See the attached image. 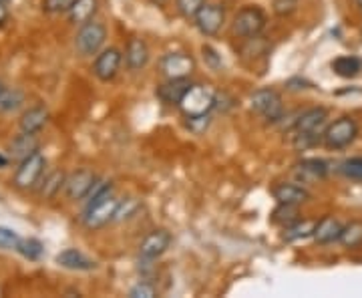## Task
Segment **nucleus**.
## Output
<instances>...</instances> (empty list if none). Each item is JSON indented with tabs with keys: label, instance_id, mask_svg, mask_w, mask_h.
Returning a JSON list of instances; mask_svg holds the SVG:
<instances>
[{
	"label": "nucleus",
	"instance_id": "f257e3e1",
	"mask_svg": "<svg viewBox=\"0 0 362 298\" xmlns=\"http://www.w3.org/2000/svg\"><path fill=\"white\" fill-rule=\"evenodd\" d=\"M117 206H119V200L113 195L111 188H109L107 192H103V194L97 195V197L89 200L87 210H85V216H83L85 228H89V230H99V228L107 226L109 222H113Z\"/></svg>",
	"mask_w": 362,
	"mask_h": 298
},
{
	"label": "nucleus",
	"instance_id": "f03ea898",
	"mask_svg": "<svg viewBox=\"0 0 362 298\" xmlns=\"http://www.w3.org/2000/svg\"><path fill=\"white\" fill-rule=\"evenodd\" d=\"M218 93L209 85H192L181 99L180 109L185 117L209 115V111L216 107Z\"/></svg>",
	"mask_w": 362,
	"mask_h": 298
},
{
	"label": "nucleus",
	"instance_id": "7ed1b4c3",
	"mask_svg": "<svg viewBox=\"0 0 362 298\" xmlns=\"http://www.w3.org/2000/svg\"><path fill=\"white\" fill-rule=\"evenodd\" d=\"M356 135H358L356 121L352 117H340L326 127L322 142L328 149H344L356 139Z\"/></svg>",
	"mask_w": 362,
	"mask_h": 298
},
{
	"label": "nucleus",
	"instance_id": "20e7f679",
	"mask_svg": "<svg viewBox=\"0 0 362 298\" xmlns=\"http://www.w3.org/2000/svg\"><path fill=\"white\" fill-rule=\"evenodd\" d=\"M266 26V14L258 6H246L235 14L232 23V33L240 39H256Z\"/></svg>",
	"mask_w": 362,
	"mask_h": 298
},
{
	"label": "nucleus",
	"instance_id": "39448f33",
	"mask_svg": "<svg viewBox=\"0 0 362 298\" xmlns=\"http://www.w3.org/2000/svg\"><path fill=\"white\" fill-rule=\"evenodd\" d=\"M45 168H47V161H45V157L40 156V151L25 157L23 161H18V168H16V173H14V185L18 190L35 188L40 182Z\"/></svg>",
	"mask_w": 362,
	"mask_h": 298
},
{
	"label": "nucleus",
	"instance_id": "423d86ee",
	"mask_svg": "<svg viewBox=\"0 0 362 298\" xmlns=\"http://www.w3.org/2000/svg\"><path fill=\"white\" fill-rule=\"evenodd\" d=\"M252 109L262 115L264 119H268L272 123L280 121L284 115V105H282V97L278 95V91L274 89H258V91L252 95L250 99Z\"/></svg>",
	"mask_w": 362,
	"mask_h": 298
},
{
	"label": "nucleus",
	"instance_id": "0eeeda50",
	"mask_svg": "<svg viewBox=\"0 0 362 298\" xmlns=\"http://www.w3.org/2000/svg\"><path fill=\"white\" fill-rule=\"evenodd\" d=\"M105 39H107V28L101 23H95L89 21L85 25H81L78 28L77 37H75V47L81 55L90 57V55H97L99 49L103 47Z\"/></svg>",
	"mask_w": 362,
	"mask_h": 298
},
{
	"label": "nucleus",
	"instance_id": "6e6552de",
	"mask_svg": "<svg viewBox=\"0 0 362 298\" xmlns=\"http://www.w3.org/2000/svg\"><path fill=\"white\" fill-rule=\"evenodd\" d=\"M159 69L165 79H187L194 73L195 61L185 52H169L159 61Z\"/></svg>",
	"mask_w": 362,
	"mask_h": 298
},
{
	"label": "nucleus",
	"instance_id": "1a4fd4ad",
	"mask_svg": "<svg viewBox=\"0 0 362 298\" xmlns=\"http://www.w3.org/2000/svg\"><path fill=\"white\" fill-rule=\"evenodd\" d=\"M226 21V13L218 4H204L199 8V13L195 14V26L202 35L206 37H214L220 33L221 25Z\"/></svg>",
	"mask_w": 362,
	"mask_h": 298
},
{
	"label": "nucleus",
	"instance_id": "9d476101",
	"mask_svg": "<svg viewBox=\"0 0 362 298\" xmlns=\"http://www.w3.org/2000/svg\"><path fill=\"white\" fill-rule=\"evenodd\" d=\"M95 182H97V178L89 169H78L75 173H71L65 182V192L69 195V200H83V197H87Z\"/></svg>",
	"mask_w": 362,
	"mask_h": 298
},
{
	"label": "nucleus",
	"instance_id": "9b49d317",
	"mask_svg": "<svg viewBox=\"0 0 362 298\" xmlns=\"http://www.w3.org/2000/svg\"><path fill=\"white\" fill-rule=\"evenodd\" d=\"M119 67H121V52L117 49H107L101 55H97L95 65H93V73L99 81L107 83V81L115 79Z\"/></svg>",
	"mask_w": 362,
	"mask_h": 298
},
{
	"label": "nucleus",
	"instance_id": "f8f14e48",
	"mask_svg": "<svg viewBox=\"0 0 362 298\" xmlns=\"http://www.w3.org/2000/svg\"><path fill=\"white\" fill-rule=\"evenodd\" d=\"M171 244V234L168 230H153L139 246V254L143 260L159 258Z\"/></svg>",
	"mask_w": 362,
	"mask_h": 298
},
{
	"label": "nucleus",
	"instance_id": "ddd939ff",
	"mask_svg": "<svg viewBox=\"0 0 362 298\" xmlns=\"http://www.w3.org/2000/svg\"><path fill=\"white\" fill-rule=\"evenodd\" d=\"M192 85L187 79H168L163 85L157 87V97L168 105H177L180 107L183 95L187 93Z\"/></svg>",
	"mask_w": 362,
	"mask_h": 298
},
{
	"label": "nucleus",
	"instance_id": "4468645a",
	"mask_svg": "<svg viewBox=\"0 0 362 298\" xmlns=\"http://www.w3.org/2000/svg\"><path fill=\"white\" fill-rule=\"evenodd\" d=\"M326 119H328V111L324 107H314L298 117L294 130L296 133H318V130L326 123Z\"/></svg>",
	"mask_w": 362,
	"mask_h": 298
},
{
	"label": "nucleus",
	"instance_id": "2eb2a0df",
	"mask_svg": "<svg viewBox=\"0 0 362 298\" xmlns=\"http://www.w3.org/2000/svg\"><path fill=\"white\" fill-rule=\"evenodd\" d=\"M272 195L278 200V204H292V206H300L310 200V194L296 183H278L272 190Z\"/></svg>",
	"mask_w": 362,
	"mask_h": 298
},
{
	"label": "nucleus",
	"instance_id": "dca6fc26",
	"mask_svg": "<svg viewBox=\"0 0 362 298\" xmlns=\"http://www.w3.org/2000/svg\"><path fill=\"white\" fill-rule=\"evenodd\" d=\"M11 157L16 161H23L25 157L33 156L39 151V139H37V133H26L23 131L21 135H16L13 142H11Z\"/></svg>",
	"mask_w": 362,
	"mask_h": 298
},
{
	"label": "nucleus",
	"instance_id": "f3484780",
	"mask_svg": "<svg viewBox=\"0 0 362 298\" xmlns=\"http://www.w3.org/2000/svg\"><path fill=\"white\" fill-rule=\"evenodd\" d=\"M57 264L69 270H93L97 266L93 260L87 258L81 250H75V248H69L61 254H57Z\"/></svg>",
	"mask_w": 362,
	"mask_h": 298
},
{
	"label": "nucleus",
	"instance_id": "a211bd4d",
	"mask_svg": "<svg viewBox=\"0 0 362 298\" xmlns=\"http://www.w3.org/2000/svg\"><path fill=\"white\" fill-rule=\"evenodd\" d=\"M125 63L131 71H139L149 63V49L141 39H129L125 49Z\"/></svg>",
	"mask_w": 362,
	"mask_h": 298
},
{
	"label": "nucleus",
	"instance_id": "6ab92c4d",
	"mask_svg": "<svg viewBox=\"0 0 362 298\" xmlns=\"http://www.w3.org/2000/svg\"><path fill=\"white\" fill-rule=\"evenodd\" d=\"M49 121V111L45 107H30L21 117V130L26 133H39Z\"/></svg>",
	"mask_w": 362,
	"mask_h": 298
},
{
	"label": "nucleus",
	"instance_id": "aec40b11",
	"mask_svg": "<svg viewBox=\"0 0 362 298\" xmlns=\"http://www.w3.org/2000/svg\"><path fill=\"white\" fill-rule=\"evenodd\" d=\"M342 224L334 218H322V220L318 222V228H316V232H314V238H316V242L318 244H330V242H334L340 238V234H342Z\"/></svg>",
	"mask_w": 362,
	"mask_h": 298
},
{
	"label": "nucleus",
	"instance_id": "412c9836",
	"mask_svg": "<svg viewBox=\"0 0 362 298\" xmlns=\"http://www.w3.org/2000/svg\"><path fill=\"white\" fill-rule=\"evenodd\" d=\"M296 171L304 180H322L328 173V164L324 159L310 157V159H302L296 166Z\"/></svg>",
	"mask_w": 362,
	"mask_h": 298
},
{
	"label": "nucleus",
	"instance_id": "4be33fe9",
	"mask_svg": "<svg viewBox=\"0 0 362 298\" xmlns=\"http://www.w3.org/2000/svg\"><path fill=\"white\" fill-rule=\"evenodd\" d=\"M95 13H97V0H75L66 14L73 25H85Z\"/></svg>",
	"mask_w": 362,
	"mask_h": 298
},
{
	"label": "nucleus",
	"instance_id": "5701e85b",
	"mask_svg": "<svg viewBox=\"0 0 362 298\" xmlns=\"http://www.w3.org/2000/svg\"><path fill=\"white\" fill-rule=\"evenodd\" d=\"M66 182V176L63 171H59V169H54L51 173H47L45 176V180L40 182L39 185V195L40 197H45V200H51L54 195L61 192V188H65Z\"/></svg>",
	"mask_w": 362,
	"mask_h": 298
},
{
	"label": "nucleus",
	"instance_id": "b1692460",
	"mask_svg": "<svg viewBox=\"0 0 362 298\" xmlns=\"http://www.w3.org/2000/svg\"><path fill=\"white\" fill-rule=\"evenodd\" d=\"M320 220H296L286 228L284 240L286 242H296V240H304L308 236H314L316 228H318Z\"/></svg>",
	"mask_w": 362,
	"mask_h": 298
},
{
	"label": "nucleus",
	"instance_id": "393cba45",
	"mask_svg": "<svg viewBox=\"0 0 362 298\" xmlns=\"http://www.w3.org/2000/svg\"><path fill=\"white\" fill-rule=\"evenodd\" d=\"M332 71L337 73L338 77H356L362 71V61L358 57H338L332 61Z\"/></svg>",
	"mask_w": 362,
	"mask_h": 298
},
{
	"label": "nucleus",
	"instance_id": "a878e982",
	"mask_svg": "<svg viewBox=\"0 0 362 298\" xmlns=\"http://www.w3.org/2000/svg\"><path fill=\"white\" fill-rule=\"evenodd\" d=\"M338 242L344 248H358L362 246V222L354 220L342 228V234Z\"/></svg>",
	"mask_w": 362,
	"mask_h": 298
},
{
	"label": "nucleus",
	"instance_id": "bb28decb",
	"mask_svg": "<svg viewBox=\"0 0 362 298\" xmlns=\"http://www.w3.org/2000/svg\"><path fill=\"white\" fill-rule=\"evenodd\" d=\"M296 220H300V214H298V206H292V204H280L274 210V216H272L274 224L284 226V228H288Z\"/></svg>",
	"mask_w": 362,
	"mask_h": 298
},
{
	"label": "nucleus",
	"instance_id": "cd10ccee",
	"mask_svg": "<svg viewBox=\"0 0 362 298\" xmlns=\"http://www.w3.org/2000/svg\"><path fill=\"white\" fill-rule=\"evenodd\" d=\"M25 103V95L18 89H4L0 97V111L2 113H13L21 105Z\"/></svg>",
	"mask_w": 362,
	"mask_h": 298
},
{
	"label": "nucleus",
	"instance_id": "c85d7f7f",
	"mask_svg": "<svg viewBox=\"0 0 362 298\" xmlns=\"http://www.w3.org/2000/svg\"><path fill=\"white\" fill-rule=\"evenodd\" d=\"M25 258L28 260H39L42 256V252H45V246H42V242L37 240V238H25V240H21L18 242V248H16Z\"/></svg>",
	"mask_w": 362,
	"mask_h": 298
},
{
	"label": "nucleus",
	"instance_id": "c756f323",
	"mask_svg": "<svg viewBox=\"0 0 362 298\" xmlns=\"http://www.w3.org/2000/svg\"><path fill=\"white\" fill-rule=\"evenodd\" d=\"M340 171H342L349 180L362 182V157H350L346 161H342Z\"/></svg>",
	"mask_w": 362,
	"mask_h": 298
},
{
	"label": "nucleus",
	"instance_id": "7c9ffc66",
	"mask_svg": "<svg viewBox=\"0 0 362 298\" xmlns=\"http://www.w3.org/2000/svg\"><path fill=\"white\" fill-rule=\"evenodd\" d=\"M18 242H21V238L13 228L0 226V250H16Z\"/></svg>",
	"mask_w": 362,
	"mask_h": 298
},
{
	"label": "nucleus",
	"instance_id": "2f4dec72",
	"mask_svg": "<svg viewBox=\"0 0 362 298\" xmlns=\"http://www.w3.org/2000/svg\"><path fill=\"white\" fill-rule=\"evenodd\" d=\"M137 207H139V202H137V200H133V197L125 200V202H121V200H119V206H117L113 222H121V220H125V218H131V216L137 212Z\"/></svg>",
	"mask_w": 362,
	"mask_h": 298
},
{
	"label": "nucleus",
	"instance_id": "473e14b6",
	"mask_svg": "<svg viewBox=\"0 0 362 298\" xmlns=\"http://www.w3.org/2000/svg\"><path fill=\"white\" fill-rule=\"evenodd\" d=\"M206 4V0H177V8L185 18H195L199 8Z\"/></svg>",
	"mask_w": 362,
	"mask_h": 298
},
{
	"label": "nucleus",
	"instance_id": "72a5a7b5",
	"mask_svg": "<svg viewBox=\"0 0 362 298\" xmlns=\"http://www.w3.org/2000/svg\"><path fill=\"white\" fill-rule=\"evenodd\" d=\"M75 0H42V8L45 13H69V8L73 6Z\"/></svg>",
	"mask_w": 362,
	"mask_h": 298
},
{
	"label": "nucleus",
	"instance_id": "f704fd0d",
	"mask_svg": "<svg viewBox=\"0 0 362 298\" xmlns=\"http://www.w3.org/2000/svg\"><path fill=\"white\" fill-rule=\"evenodd\" d=\"M131 298H153L157 297V288L153 285H149V282H139V285H135L131 288L129 292Z\"/></svg>",
	"mask_w": 362,
	"mask_h": 298
},
{
	"label": "nucleus",
	"instance_id": "c9c22d12",
	"mask_svg": "<svg viewBox=\"0 0 362 298\" xmlns=\"http://www.w3.org/2000/svg\"><path fill=\"white\" fill-rule=\"evenodd\" d=\"M209 115H197V117H187V127L194 131V133H204L209 127Z\"/></svg>",
	"mask_w": 362,
	"mask_h": 298
},
{
	"label": "nucleus",
	"instance_id": "e433bc0d",
	"mask_svg": "<svg viewBox=\"0 0 362 298\" xmlns=\"http://www.w3.org/2000/svg\"><path fill=\"white\" fill-rule=\"evenodd\" d=\"M294 0H276V13L278 14H288L294 11Z\"/></svg>",
	"mask_w": 362,
	"mask_h": 298
},
{
	"label": "nucleus",
	"instance_id": "4c0bfd02",
	"mask_svg": "<svg viewBox=\"0 0 362 298\" xmlns=\"http://www.w3.org/2000/svg\"><path fill=\"white\" fill-rule=\"evenodd\" d=\"M6 18H8V11H6V6H4V2L0 0V26L6 23Z\"/></svg>",
	"mask_w": 362,
	"mask_h": 298
},
{
	"label": "nucleus",
	"instance_id": "58836bf2",
	"mask_svg": "<svg viewBox=\"0 0 362 298\" xmlns=\"http://www.w3.org/2000/svg\"><path fill=\"white\" fill-rule=\"evenodd\" d=\"M6 166H8V159H6V157L0 154V168H6Z\"/></svg>",
	"mask_w": 362,
	"mask_h": 298
},
{
	"label": "nucleus",
	"instance_id": "ea45409f",
	"mask_svg": "<svg viewBox=\"0 0 362 298\" xmlns=\"http://www.w3.org/2000/svg\"><path fill=\"white\" fill-rule=\"evenodd\" d=\"M4 89H6V87H4V83L0 81V97H2V93H4Z\"/></svg>",
	"mask_w": 362,
	"mask_h": 298
},
{
	"label": "nucleus",
	"instance_id": "a19ab883",
	"mask_svg": "<svg viewBox=\"0 0 362 298\" xmlns=\"http://www.w3.org/2000/svg\"><path fill=\"white\" fill-rule=\"evenodd\" d=\"M356 4H358V8L362 11V0H356Z\"/></svg>",
	"mask_w": 362,
	"mask_h": 298
},
{
	"label": "nucleus",
	"instance_id": "79ce46f5",
	"mask_svg": "<svg viewBox=\"0 0 362 298\" xmlns=\"http://www.w3.org/2000/svg\"><path fill=\"white\" fill-rule=\"evenodd\" d=\"M2 2H6V0H2Z\"/></svg>",
	"mask_w": 362,
	"mask_h": 298
}]
</instances>
